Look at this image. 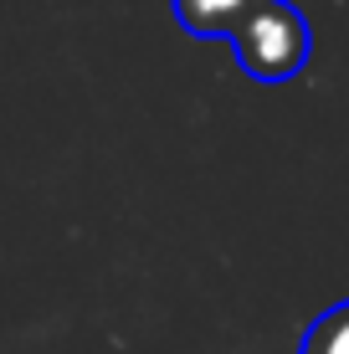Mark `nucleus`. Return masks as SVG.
Wrapping results in <instances>:
<instances>
[{"mask_svg": "<svg viewBox=\"0 0 349 354\" xmlns=\"http://www.w3.org/2000/svg\"><path fill=\"white\" fill-rule=\"evenodd\" d=\"M232 52L252 82H287L314 57V31L308 16L287 0H267L242 31L232 36Z\"/></svg>", "mask_w": 349, "mask_h": 354, "instance_id": "f257e3e1", "label": "nucleus"}, {"mask_svg": "<svg viewBox=\"0 0 349 354\" xmlns=\"http://www.w3.org/2000/svg\"><path fill=\"white\" fill-rule=\"evenodd\" d=\"M262 6H267V0H170L175 21L190 36H200V41H216V36L232 41V36L242 31Z\"/></svg>", "mask_w": 349, "mask_h": 354, "instance_id": "f03ea898", "label": "nucleus"}, {"mask_svg": "<svg viewBox=\"0 0 349 354\" xmlns=\"http://www.w3.org/2000/svg\"><path fill=\"white\" fill-rule=\"evenodd\" d=\"M298 354H349V298L323 308L303 334V349Z\"/></svg>", "mask_w": 349, "mask_h": 354, "instance_id": "7ed1b4c3", "label": "nucleus"}]
</instances>
